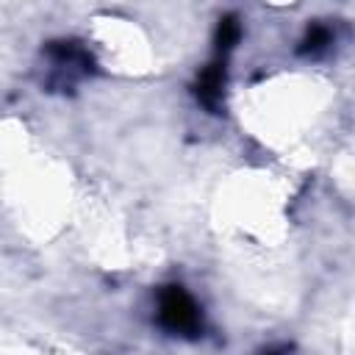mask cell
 <instances>
[{"instance_id":"6da1fadb","label":"cell","mask_w":355,"mask_h":355,"mask_svg":"<svg viewBox=\"0 0 355 355\" xmlns=\"http://www.w3.org/2000/svg\"><path fill=\"white\" fill-rule=\"evenodd\" d=\"M161 316L169 327L175 330H186L197 322V313H194V305L191 300L180 291V288H172L164 294V302H161Z\"/></svg>"}]
</instances>
